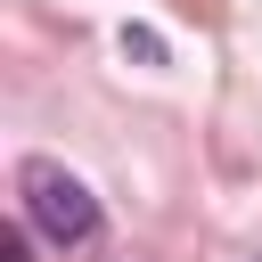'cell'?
<instances>
[{"label":"cell","instance_id":"1","mask_svg":"<svg viewBox=\"0 0 262 262\" xmlns=\"http://www.w3.org/2000/svg\"><path fill=\"white\" fill-rule=\"evenodd\" d=\"M16 188H25V221L41 229V237H57V246H82L90 229H98V196L66 172V164H49V156H33L25 172H16Z\"/></svg>","mask_w":262,"mask_h":262}]
</instances>
